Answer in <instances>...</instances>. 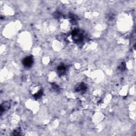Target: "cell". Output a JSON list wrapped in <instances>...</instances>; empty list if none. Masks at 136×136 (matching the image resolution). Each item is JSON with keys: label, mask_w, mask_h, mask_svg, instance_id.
Listing matches in <instances>:
<instances>
[{"label": "cell", "mask_w": 136, "mask_h": 136, "mask_svg": "<svg viewBox=\"0 0 136 136\" xmlns=\"http://www.w3.org/2000/svg\"><path fill=\"white\" fill-rule=\"evenodd\" d=\"M33 59L32 56H27L24 58L23 60V64L26 67L29 68L32 65L33 63Z\"/></svg>", "instance_id": "6da1fadb"}, {"label": "cell", "mask_w": 136, "mask_h": 136, "mask_svg": "<svg viewBox=\"0 0 136 136\" xmlns=\"http://www.w3.org/2000/svg\"><path fill=\"white\" fill-rule=\"evenodd\" d=\"M72 37L73 40L76 41V42H79V41H81L83 38L82 34L79 32H74L73 34Z\"/></svg>", "instance_id": "7a4b0ae2"}, {"label": "cell", "mask_w": 136, "mask_h": 136, "mask_svg": "<svg viewBox=\"0 0 136 136\" xmlns=\"http://www.w3.org/2000/svg\"><path fill=\"white\" fill-rule=\"evenodd\" d=\"M86 90V86L85 85H82V84L80 85L76 89V90L77 91L80 93L85 92Z\"/></svg>", "instance_id": "3957f363"}, {"label": "cell", "mask_w": 136, "mask_h": 136, "mask_svg": "<svg viewBox=\"0 0 136 136\" xmlns=\"http://www.w3.org/2000/svg\"><path fill=\"white\" fill-rule=\"evenodd\" d=\"M66 70V68L64 66L61 65L58 68V72L60 75H63L65 73Z\"/></svg>", "instance_id": "277c9868"}]
</instances>
